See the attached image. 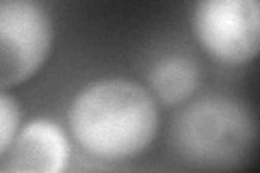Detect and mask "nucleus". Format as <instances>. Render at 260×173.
<instances>
[{
    "mask_svg": "<svg viewBox=\"0 0 260 173\" xmlns=\"http://www.w3.org/2000/svg\"><path fill=\"white\" fill-rule=\"evenodd\" d=\"M200 82H202L200 65L191 56L184 54L160 56L148 70V76H145V87L165 106L186 104L198 91Z\"/></svg>",
    "mask_w": 260,
    "mask_h": 173,
    "instance_id": "6",
    "label": "nucleus"
},
{
    "mask_svg": "<svg viewBox=\"0 0 260 173\" xmlns=\"http://www.w3.org/2000/svg\"><path fill=\"white\" fill-rule=\"evenodd\" d=\"M169 143L176 158L193 171H237L258 150L260 121L237 95H202L178 111Z\"/></svg>",
    "mask_w": 260,
    "mask_h": 173,
    "instance_id": "2",
    "label": "nucleus"
},
{
    "mask_svg": "<svg viewBox=\"0 0 260 173\" xmlns=\"http://www.w3.org/2000/svg\"><path fill=\"white\" fill-rule=\"evenodd\" d=\"M22 128V111L18 100L3 89L0 93V154H5L9 150V145L13 143L15 134Z\"/></svg>",
    "mask_w": 260,
    "mask_h": 173,
    "instance_id": "7",
    "label": "nucleus"
},
{
    "mask_svg": "<svg viewBox=\"0 0 260 173\" xmlns=\"http://www.w3.org/2000/svg\"><path fill=\"white\" fill-rule=\"evenodd\" d=\"M54 44V26L37 0H0V87L35 78Z\"/></svg>",
    "mask_w": 260,
    "mask_h": 173,
    "instance_id": "4",
    "label": "nucleus"
},
{
    "mask_svg": "<svg viewBox=\"0 0 260 173\" xmlns=\"http://www.w3.org/2000/svg\"><path fill=\"white\" fill-rule=\"evenodd\" d=\"M70 160V141L59 123L37 117L22 123L20 132L5 154H0L3 173H59Z\"/></svg>",
    "mask_w": 260,
    "mask_h": 173,
    "instance_id": "5",
    "label": "nucleus"
},
{
    "mask_svg": "<svg viewBox=\"0 0 260 173\" xmlns=\"http://www.w3.org/2000/svg\"><path fill=\"white\" fill-rule=\"evenodd\" d=\"M68 126L85 154L104 162L133 160L158 134V100L130 78H98L72 97Z\"/></svg>",
    "mask_w": 260,
    "mask_h": 173,
    "instance_id": "1",
    "label": "nucleus"
},
{
    "mask_svg": "<svg viewBox=\"0 0 260 173\" xmlns=\"http://www.w3.org/2000/svg\"><path fill=\"white\" fill-rule=\"evenodd\" d=\"M191 30L210 59L243 67L260 59V0H198Z\"/></svg>",
    "mask_w": 260,
    "mask_h": 173,
    "instance_id": "3",
    "label": "nucleus"
}]
</instances>
